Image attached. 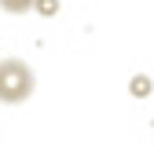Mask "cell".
<instances>
[{
  "label": "cell",
  "instance_id": "obj_1",
  "mask_svg": "<svg viewBox=\"0 0 154 146\" xmlns=\"http://www.w3.org/2000/svg\"><path fill=\"white\" fill-rule=\"evenodd\" d=\"M37 91V73L22 59H0V102L18 106Z\"/></svg>",
  "mask_w": 154,
  "mask_h": 146
},
{
  "label": "cell",
  "instance_id": "obj_2",
  "mask_svg": "<svg viewBox=\"0 0 154 146\" xmlns=\"http://www.w3.org/2000/svg\"><path fill=\"white\" fill-rule=\"evenodd\" d=\"M37 7V0H0V11H8V15H26Z\"/></svg>",
  "mask_w": 154,
  "mask_h": 146
},
{
  "label": "cell",
  "instance_id": "obj_3",
  "mask_svg": "<svg viewBox=\"0 0 154 146\" xmlns=\"http://www.w3.org/2000/svg\"><path fill=\"white\" fill-rule=\"evenodd\" d=\"M33 11H41V15H55V11H59V0H37Z\"/></svg>",
  "mask_w": 154,
  "mask_h": 146
},
{
  "label": "cell",
  "instance_id": "obj_4",
  "mask_svg": "<svg viewBox=\"0 0 154 146\" xmlns=\"http://www.w3.org/2000/svg\"><path fill=\"white\" fill-rule=\"evenodd\" d=\"M147 91H150V80H147V77L132 80V95H147Z\"/></svg>",
  "mask_w": 154,
  "mask_h": 146
}]
</instances>
